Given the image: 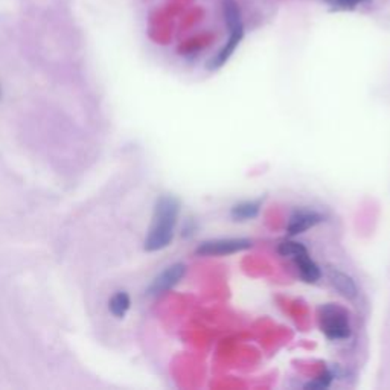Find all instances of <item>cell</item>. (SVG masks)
Here are the masks:
<instances>
[{"label":"cell","mask_w":390,"mask_h":390,"mask_svg":"<svg viewBox=\"0 0 390 390\" xmlns=\"http://www.w3.org/2000/svg\"><path fill=\"white\" fill-rule=\"evenodd\" d=\"M180 215V202L173 195H162L156 206L151 226L144 243L147 252H159L173 243Z\"/></svg>","instance_id":"6da1fadb"},{"label":"cell","mask_w":390,"mask_h":390,"mask_svg":"<svg viewBox=\"0 0 390 390\" xmlns=\"http://www.w3.org/2000/svg\"><path fill=\"white\" fill-rule=\"evenodd\" d=\"M319 326L320 331L331 342H343L352 335L349 313L343 306L335 304H325L319 308Z\"/></svg>","instance_id":"7a4b0ae2"},{"label":"cell","mask_w":390,"mask_h":390,"mask_svg":"<svg viewBox=\"0 0 390 390\" xmlns=\"http://www.w3.org/2000/svg\"><path fill=\"white\" fill-rule=\"evenodd\" d=\"M253 246V241L248 238H217L206 239L200 243L195 248L197 256H227L244 252Z\"/></svg>","instance_id":"3957f363"},{"label":"cell","mask_w":390,"mask_h":390,"mask_svg":"<svg viewBox=\"0 0 390 390\" xmlns=\"http://www.w3.org/2000/svg\"><path fill=\"white\" fill-rule=\"evenodd\" d=\"M323 222V215L317 212L316 209L311 207H297L289 214L288 222H287V235L289 238H294L297 235H302L309 229L316 227Z\"/></svg>","instance_id":"277c9868"},{"label":"cell","mask_w":390,"mask_h":390,"mask_svg":"<svg viewBox=\"0 0 390 390\" xmlns=\"http://www.w3.org/2000/svg\"><path fill=\"white\" fill-rule=\"evenodd\" d=\"M186 275V265L183 263H174L168 265L164 272H160L153 282L148 287L149 296H160L168 293L169 289H173L176 285L180 284V281Z\"/></svg>","instance_id":"5b68a950"},{"label":"cell","mask_w":390,"mask_h":390,"mask_svg":"<svg viewBox=\"0 0 390 390\" xmlns=\"http://www.w3.org/2000/svg\"><path fill=\"white\" fill-rule=\"evenodd\" d=\"M243 38H244V26L231 29V31H229V40L226 42V45L219 49L215 57L209 59V63H207L209 71H218V69H222L229 62V59H231V57L236 51L239 43L243 42Z\"/></svg>","instance_id":"8992f818"},{"label":"cell","mask_w":390,"mask_h":390,"mask_svg":"<svg viewBox=\"0 0 390 390\" xmlns=\"http://www.w3.org/2000/svg\"><path fill=\"white\" fill-rule=\"evenodd\" d=\"M326 276L329 279V282H331V285L337 289V293L348 299V301H354V299L358 296V287L352 276H349L340 268L331 267V265L326 267Z\"/></svg>","instance_id":"52a82bcc"},{"label":"cell","mask_w":390,"mask_h":390,"mask_svg":"<svg viewBox=\"0 0 390 390\" xmlns=\"http://www.w3.org/2000/svg\"><path fill=\"white\" fill-rule=\"evenodd\" d=\"M293 264L297 268L299 276L302 277V281L306 284H316L322 277V270L314 263V259L309 256V252L299 255L293 259Z\"/></svg>","instance_id":"ba28073f"},{"label":"cell","mask_w":390,"mask_h":390,"mask_svg":"<svg viewBox=\"0 0 390 390\" xmlns=\"http://www.w3.org/2000/svg\"><path fill=\"white\" fill-rule=\"evenodd\" d=\"M261 207H263L261 198L247 200V202L236 203L231 209V218L234 219V222H239V223L248 222V219H253L259 215V212H261Z\"/></svg>","instance_id":"9c48e42d"},{"label":"cell","mask_w":390,"mask_h":390,"mask_svg":"<svg viewBox=\"0 0 390 390\" xmlns=\"http://www.w3.org/2000/svg\"><path fill=\"white\" fill-rule=\"evenodd\" d=\"M222 9H223L224 23H226L229 31H231V29L244 26L241 9H239V5L236 4V0H223Z\"/></svg>","instance_id":"30bf717a"},{"label":"cell","mask_w":390,"mask_h":390,"mask_svg":"<svg viewBox=\"0 0 390 390\" xmlns=\"http://www.w3.org/2000/svg\"><path fill=\"white\" fill-rule=\"evenodd\" d=\"M130 306H132V299H130L128 293H125V292L115 293L108 302L110 313H112L117 319L125 317Z\"/></svg>","instance_id":"8fae6325"},{"label":"cell","mask_w":390,"mask_h":390,"mask_svg":"<svg viewBox=\"0 0 390 390\" xmlns=\"http://www.w3.org/2000/svg\"><path fill=\"white\" fill-rule=\"evenodd\" d=\"M276 250L282 258H288V259H292V261L299 255H304L308 252V248L305 247L304 243L294 241V239H284V241L277 244Z\"/></svg>","instance_id":"7c38bea8"},{"label":"cell","mask_w":390,"mask_h":390,"mask_svg":"<svg viewBox=\"0 0 390 390\" xmlns=\"http://www.w3.org/2000/svg\"><path fill=\"white\" fill-rule=\"evenodd\" d=\"M335 379V372L331 371V369H326L319 377H316L313 382H309L308 384H305V389H311V390H322V389H328L329 386L333 384V382Z\"/></svg>","instance_id":"4fadbf2b"},{"label":"cell","mask_w":390,"mask_h":390,"mask_svg":"<svg viewBox=\"0 0 390 390\" xmlns=\"http://www.w3.org/2000/svg\"><path fill=\"white\" fill-rule=\"evenodd\" d=\"M369 0H326V4L337 11H351L360 5L367 4Z\"/></svg>","instance_id":"5bb4252c"},{"label":"cell","mask_w":390,"mask_h":390,"mask_svg":"<svg viewBox=\"0 0 390 390\" xmlns=\"http://www.w3.org/2000/svg\"><path fill=\"white\" fill-rule=\"evenodd\" d=\"M195 229H197V227L193 226V219H189V222L186 223V227L183 229V232H185L183 235H185V236H188V235H189V236L194 235V234H195Z\"/></svg>","instance_id":"9a60e30c"}]
</instances>
